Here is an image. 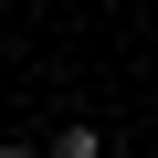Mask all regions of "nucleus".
I'll return each instance as SVG.
<instances>
[{"mask_svg": "<svg viewBox=\"0 0 158 158\" xmlns=\"http://www.w3.org/2000/svg\"><path fill=\"white\" fill-rule=\"evenodd\" d=\"M42 158H95V127H63V137H53Z\"/></svg>", "mask_w": 158, "mask_h": 158, "instance_id": "obj_1", "label": "nucleus"}, {"mask_svg": "<svg viewBox=\"0 0 158 158\" xmlns=\"http://www.w3.org/2000/svg\"><path fill=\"white\" fill-rule=\"evenodd\" d=\"M0 158H42V148H0Z\"/></svg>", "mask_w": 158, "mask_h": 158, "instance_id": "obj_2", "label": "nucleus"}]
</instances>
